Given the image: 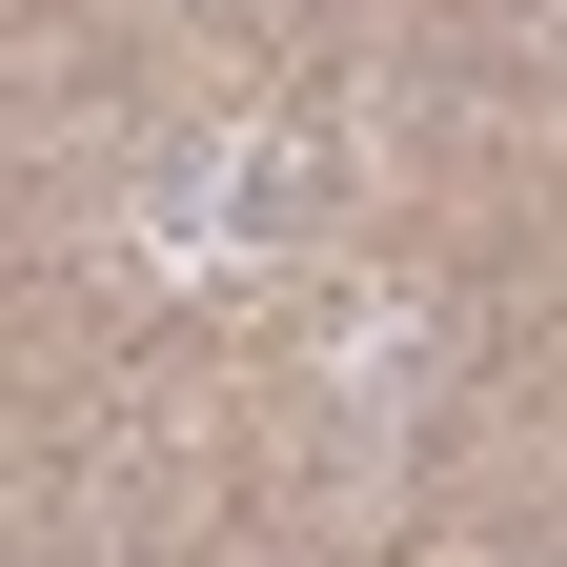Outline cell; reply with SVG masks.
<instances>
[{"label":"cell","instance_id":"1","mask_svg":"<svg viewBox=\"0 0 567 567\" xmlns=\"http://www.w3.org/2000/svg\"><path fill=\"white\" fill-rule=\"evenodd\" d=\"M284 244H305V163H284L264 122L183 142V163L142 183V264H163V284H244V264H284Z\"/></svg>","mask_w":567,"mask_h":567},{"label":"cell","instance_id":"2","mask_svg":"<svg viewBox=\"0 0 567 567\" xmlns=\"http://www.w3.org/2000/svg\"><path fill=\"white\" fill-rule=\"evenodd\" d=\"M405 385H425V324H405V305H385V324H365V344H344V425H405Z\"/></svg>","mask_w":567,"mask_h":567}]
</instances>
